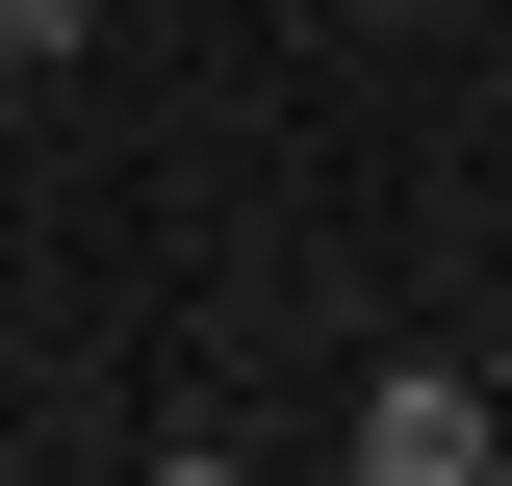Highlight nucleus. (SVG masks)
Segmentation results:
<instances>
[{
	"instance_id": "nucleus-1",
	"label": "nucleus",
	"mask_w": 512,
	"mask_h": 486,
	"mask_svg": "<svg viewBox=\"0 0 512 486\" xmlns=\"http://www.w3.org/2000/svg\"><path fill=\"white\" fill-rule=\"evenodd\" d=\"M359 486H487V384L461 359H384L359 384Z\"/></svg>"
},
{
	"instance_id": "nucleus-2",
	"label": "nucleus",
	"mask_w": 512,
	"mask_h": 486,
	"mask_svg": "<svg viewBox=\"0 0 512 486\" xmlns=\"http://www.w3.org/2000/svg\"><path fill=\"white\" fill-rule=\"evenodd\" d=\"M77 26H103V0H0V52H26V77H52V52H77Z\"/></svg>"
},
{
	"instance_id": "nucleus-3",
	"label": "nucleus",
	"mask_w": 512,
	"mask_h": 486,
	"mask_svg": "<svg viewBox=\"0 0 512 486\" xmlns=\"http://www.w3.org/2000/svg\"><path fill=\"white\" fill-rule=\"evenodd\" d=\"M154 486H256V461H205V435H180V461H154Z\"/></svg>"
},
{
	"instance_id": "nucleus-4",
	"label": "nucleus",
	"mask_w": 512,
	"mask_h": 486,
	"mask_svg": "<svg viewBox=\"0 0 512 486\" xmlns=\"http://www.w3.org/2000/svg\"><path fill=\"white\" fill-rule=\"evenodd\" d=\"M0 486H26V461H0Z\"/></svg>"
}]
</instances>
